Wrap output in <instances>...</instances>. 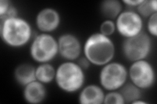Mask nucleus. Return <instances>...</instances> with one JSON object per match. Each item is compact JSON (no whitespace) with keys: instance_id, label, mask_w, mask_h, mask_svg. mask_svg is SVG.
Wrapping results in <instances>:
<instances>
[{"instance_id":"obj_1","label":"nucleus","mask_w":157,"mask_h":104,"mask_svg":"<svg viewBox=\"0 0 157 104\" xmlns=\"http://www.w3.org/2000/svg\"><path fill=\"white\" fill-rule=\"evenodd\" d=\"M0 35L6 46L14 49L28 45L34 37L30 23L19 16L1 20Z\"/></svg>"},{"instance_id":"obj_2","label":"nucleus","mask_w":157,"mask_h":104,"mask_svg":"<svg viewBox=\"0 0 157 104\" xmlns=\"http://www.w3.org/2000/svg\"><path fill=\"white\" fill-rule=\"evenodd\" d=\"M82 53L92 65L101 67L113 60L116 47L111 37L97 32L87 37Z\"/></svg>"},{"instance_id":"obj_3","label":"nucleus","mask_w":157,"mask_h":104,"mask_svg":"<svg viewBox=\"0 0 157 104\" xmlns=\"http://www.w3.org/2000/svg\"><path fill=\"white\" fill-rule=\"evenodd\" d=\"M55 81L63 92L73 94L79 92L85 85V71L76 61H65L56 68Z\"/></svg>"},{"instance_id":"obj_4","label":"nucleus","mask_w":157,"mask_h":104,"mask_svg":"<svg viewBox=\"0 0 157 104\" xmlns=\"http://www.w3.org/2000/svg\"><path fill=\"white\" fill-rule=\"evenodd\" d=\"M29 53L38 64L51 63L58 56V39L52 34L39 33L31 41Z\"/></svg>"},{"instance_id":"obj_5","label":"nucleus","mask_w":157,"mask_h":104,"mask_svg":"<svg viewBox=\"0 0 157 104\" xmlns=\"http://www.w3.org/2000/svg\"><path fill=\"white\" fill-rule=\"evenodd\" d=\"M128 79V68L117 61H112L101 66L99 73L100 85L107 92L119 91Z\"/></svg>"},{"instance_id":"obj_6","label":"nucleus","mask_w":157,"mask_h":104,"mask_svg":"<svg viewBox=\"0 0 157 104\" xmlns=\"http://www.w3.org/2000/svg\"><path fill=\"white\" fill-rule=\"evenodd\" d=\"M153 48L151 37L144 31L137 35L125 38L122 44V52L131 63L147 59Z\"/></svg>"},{"instance_id":"obj_7","label":"nucleus","mask_w":157,"mask_h":104,"mask_svg":"<svg viewBox=\"0 0 157 104\" xmlns=\"http://www.w3.org/2000/svg\"><path fill=\"white\" fill-rule=\"evenodd\" d=\"M130 81L141 90H148L156 82L155 69L147 59L132 62L128 68Z\"/></svg>"},{"instance_id":"obj_8","label":"nucleus","mask_w":157,"mask_h":104,"mask_svg":"<svg viewBox=\"0 0 157 104\" xmlns=\"http://www.w3.org/2000/svg\"><path fill=\"white\" fill-rule=\"evenodd\" d=\"M115 23L116 31L124 39L135 37L144 31V18L132 9L122 11Z\"/></svg>"},{"instance_id":"obj_9","label":"nucleus","mask_w":157,"mask_h":104,"mask_svg":"<svg viewBox=\"0 0 157 104\" xmlns=\"http://www.w3.org/2000/svg\"><path fill=\"white\" fill-rule=\"evenodd\" d=\"M58 56L66 61H76L82 52V43L75 34L66 33L58 38Z\"/></svg>"},{"instance_id":"obj_10","label":"nucleus","mask_w":157,"mask_h":104,"mask_svg":"<svg viewBox=\"0 0 157 104\" xmlns=\"http://www.w3.org/2000/svg\"><path fill=\"white\" fill-rule=\"evenodd\" d=\"M62 18L58 10L52 7H45L39 11L36 16L35 23L41 33L55 32L60 26Z\"/></svg>"},{"instance_id":"obj_11","label":"nucleus","mask_w":157,"mask_h":104,"mask_svg":"<svg viewBox=\"0 0 157 104\" xmlns=\"http://www.w3.org/2000/svg\"><path fill=\"white\" fill-rule=\"evenodd\" d=\"M22 96L24 101L29 104H40L46 100V85L37 80L23 87Z\"/></svg>"},{"instance_id":"obj_12","label":"nucleus","mask_w":157,"mask_h":104,"mask_svg":"<svg viewBox=\"0 0 157 104\" xmlns=\"http://www.w3.org/2000/svg\"><path fill=\"white\" fill-rule=\"evenodd\" d=\"M105 95V90L100 85L89 84L81 89L78 101L81 104H102Z\"/></svg>"},{"instance_id":"obj_13","label":"nucleus","mask_w":157,"mask_h":104,"mask_svg":"<svg viewBox=\"0 0 157 104\" xmlns=\"http://www.w3.org/2000/svg\"><path fill=\"white\" fill-rule=\"evenodd\" d=\"M36 68L33 64L28 63L18 64L13 72L14 79L18 85L24 87L36 81Z\"/></svg>"},{"instance_id":"obj_14","label":"nucleus","mask_w":157,"mask_h":104,"mask_svg":"<svg viewBox=\"0 0 157 104\" xmlns=\"http://www.w3.org/2000/svg\"><path fill=\"white\" fill-rule=\"evenodd\" d=\"M123 11V4L119 0H104L100 5V12L105 20H114Z\"/></svg>"},{"instance_id":"obj_15","label":"nucleus","mask_w":157,"mask_h":104,"mask_svg":"<svg viewBox=\"0 0 157 104\" xmlns=\"http://www.w3.org/2000/svg\"><path fill=\"white\" fill-rule=\"evenodd\" d=\"M56 68L51 63H40L36 68V80L45 85L55 81Z\"/></svg>"},{"instance_id":"obj_16","label":"nucleus","mask_w":157,"mask_h":104,"mask_svg":"<svg viewBox=\"0 0 157 104\" xmlns=\"http://www.w3.org/2000/svg\"><path fill=\"white\" fill-rule=\"evenodd\" d=\"M119 91L125 103H132L142 97V90L131 82H126Z\"/></svg>"},{"instance_id":"obj_17","label":"nucleus","mask_w":157,"mask_h":104,"mask_svg":"<svg viewBox=\"0 0 157 104\" xmlns=\"http://www.w3.org/2000/svg\"><path fill=\"white\" fill-rule=\"evenodd\" d=\"M136 11L143 18H148L154 13H157L156 0H143L137 6Z\"/></svg>"},{"instance_id":"obj_18","label":"nucleus","mask_w":157,"mask_h":104,"mask_svg":"<svg viewBox=\"0 0 157 104\" xmlns=\"http://www.w3.org/2000/svg\"><path fill=\"white\" fill-rule=\"evenodd\" d=\"M104 104H124L125 102L119 91H108L105 93Z\"/></svg>"},{"instance_id":"obj_19","label":"nucleus","mask_w":157,"mask_h":104,"mask_svg":"<svg viewBox=\"0 0 157 104\" xmlns=\"http://www.w3.org/2000/svg\"><path fill=\"white\" fill-rule=\"evenodd\" d=\"M116 31L115 23L114 20H105L100 26V33L107 37H111Z\"/></svg>"},{"instance_id":"obj_20","label":"nucleus","mask_w":157,"mask_h":104,"mask_svg":"<svg viewBox=\"0 0 157 104\" xmlns=\"http://www.w3.org/2000/svg\"><path fill=\"white\" fill-rule=\"evenodd\" d=\"M147 33L151 37H157V13H154L147 18Z\"/></svg>"},{"instance_id":"obj_21","label":"nucleus","mask_w":157,"mask_h":104,"mask_svg":"<svg viewBox=\"0 0 157 104\" xmlns=\"http://www.w3.org/2000/svg\"><path fill=\"white\" fill-rule=\"evenodd\" d=\"M13 5L11 2L9 0H2L0 2V18L3 17Z\"/></svg>"},{"instance_id":"obj_22","label":"nucleus","mask_w":157,"mask_h":104,"mask_svg":"<svg viewBox=\"0 0 157 104\" xmlns=\"http://www.w3.org/2000/svg\"><path fill=\"white\" fill-rule=\"evenodd\" d=\"M76 62L78 64V66H79L82 70H84L85 71L88 70V69L90 68V66L92 65L90 61H88L85 56L80 57L76 61Z\"/></svg>"},{"instance_id":"obj_23","label":"nucleus","mask_w":157,"mask_h":104,"mask_svg":"<svg viewBox=\"0 0 157 104\" xmlns=\"http://www.w3.org/2000/svg\"><path fill=\"white\" fill-rule=\"evenodd\" d=\"M143 0H122V4L126 5L130 7L136 8L142 2Z\"/></svg>"},{"instance_id":"obj_24","label":"nucleus","mask_w":157,"mask_h":104,"mask_svg":"<svg viewBox=\"0 0 157 104\" xmlns=\"http://www.w3.org/2000/svg\"><path fill=\"white\" fill-rule=\"evenodd\" d=\"M147 102L144 101L141 98L138 99V100H137L132 103V104H147Z\"/></svg>"}]
</instances>
